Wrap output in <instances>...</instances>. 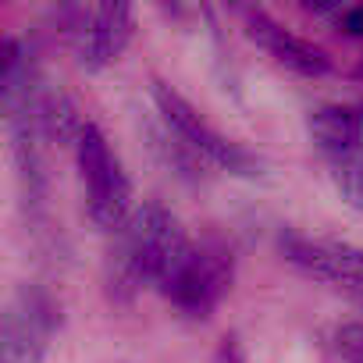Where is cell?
<instances>
[{"mask_svg": "<svg viewBox=\"0 0 363 363\" xmlns=\"http://www.w3.org/2000/svg\"><path fill=\"white\" fill-rule=\"evenodd\" d=\"M189 250L193 239L182 221L160 200H146L114 232V246L107 253V292L128 303L143 285L160 289L189 257Z\"/></svg>", "mask_w": 363, "mask_h": 363, "instance_id": "1", "label": "cell"}, {"mask_svg": "<svg viewBox=\"0 0 363 363\" xmlns=\"http://www.w3.org/2000/svg\"><path fill=\"white\" fill-rule=\"evenodd\" d=\"M150 93H153L157 114H160V121L167 125V132H171L182 146H186L193 157L211 160V164H218L221 171L239 174V178H260V174H264V160H260L253 150H246L242 143H235V139H228V135H221L178 89H171L167 82L153 79V89H150Z\"/></svg>", "mask_w": 363, "mask_h": 363, "instance_id": "2", "label": "cell"}, {"mask_svg": "<svg viewBox=\"0 0 363 363\" xmlns=\"http://www.w3.org/2000/svg\"><path fill=\"white\" fill-rule=\"evenodd\" d=\"M75 160H79L82 189H86L89 221L114 235L132 218V186L121 167V157L114 153V146L100 132V125L86 121V128L75 143Z\"/></svg>", "mask_w": 363, "mask_h": 363, "instance_id": "3", "label": "cell"}, {"mask_svg": "<svg viewBox=\"0 0 363 363\" xmlns=\"http://www.w3.org/2000/svg\"><path fill=\"white\" fill-rule=\"evenodd\" d=\"M232 281H235V250L225 239L207 235L193 242L189 257L178 264V271L157 292L186 317L207 320L218 310V303L228 296Z\"/></svg>", "mask_w": 363, "mask_h": 363, "instance_id": "4", "label": "cell"}, {"mask_svg": "<svg viewBox=\"0 0 363 363\" xmlns=\"http://www.w3.org/2000/svg\"><path fill=\"white\" fill-rule=\"evenodd\" d=\"M61 328V303L43 285H18L0 320V363H43Z\"/></svg>", "mask_w": 363, "mask_h": 363, "instance_id": "5", "label": "cell"}, {"mask_svg": "<svg viewBox=\"0 0 363 363\" xmlns=\"http://www.w3.org/2000/svg\"><path fill=\"white\" fill-rule=\"evenodd\" d=\"M135 33V11L132 4L111 0L100 8H86L75 26V57L86 72H104L114 61H121L125 47L132 43Z\"/></svg>", "mask_w": 363, "mask_h": 363, "instance_id": "6", "label": "cell"}, {"mask_svg": "<svg viewBox=\"0 0 363 363\" xmlns=\"http://www.w3.org/2000/svg\"><path fill=\"white\" fill-rule=\"evenodd\" d=\"M281 257L306 278L363 289V246L338 239H310L299 232H281Z\"/></svg>", "mask_w": 363, "mask_h": 363, "instance_id": "7", "label": "cell"}, {"mask_svg": "<svg viewBox=\"0 0 363 363\" xmlns=\"http://www.w3.org/2000/svg\"><path fill=\"white\" fill-rule=\"evenodd\" d=\"M242 18H246V36L274 65H281V68H289V72H296L303 79H320V75H328L335 68V61H331V54L324 47H317L313 40H303V36L289 33L264 8H246Z\"/></svg>", "mask_w": 363, "mask_h": 363, "instance_id": "8", "label": "cell"}, {"mask_svg": "<svg viewBox=\"0 0 363 363\" xmlns=\"http://www.w3.org/2000/svg\"><path fill=\"white\" fill-rule=\"evenodd\" d=\"M306 132L313 139V146L328 157H338L352 146H363V114L359 107H345V104H324L317 111H310Z\"/></svg>", "mask_w": 363, "mask_h": 363, "instance_id": "9", "label": "cell"}, {"mask_svg": "<svg viewBox=\"0 0 363 363\" xmlns=\"http://www.w3.org/2000/svg\"><path fill=\"white\" fill-rule=\"evenodd\" d=\"M33 121H36V132L40 139L47 143H65V146H75L86 121L79 118V107L72 104V96H65L61 89H43L36 93L33 100Z\"/></svg>", "mask_w": 363, "mask_h": 363, "instance_id": "10", "label": "cell"}, {"mask_svg": "<svg viewBox=\"0 0 363 363\" xmlns=\"http://www.w3.org/2000/svg\"><path fill=\"white\" fill-rule=\"evenodd\" d=\"M328 167H331V182L338 196L363 214V146H352L338 157H328Z\"/></svg>", "mask_w": 363, "mask_h": 363, "instance_id": "11", "label": "cell"}, {"mask_svg": "<svg viewBox=\"0 0 363 363\" xmlns=\"http://www.w3.org/2000/svg\"><path fill=\"white\" fill-rule=\"evenodd\" d=\"M335 349L345 363H363V324L349 320L335 328Z\"/></svg>", "mask_w": 363, "mask_h": 363, "instance_id": "12", "label": "cell"}, {"mask_svg": "<svg viewBox=\"0 0 363 363\" xmlns=\"http://www.w3.org/2000/svg\"><path fill=\"white\" fill-rule=\"evenodd\" d=\"M211 363H246L242 338H239L235 331H228V335L218 342V349H214V359H211Z\"/></svg>", "mask_w": 363, "mask_h": 363, "instance_id": "13", "label": "cell"}, {"mask_svg": "<svg viewBox=\"0 0 363 363\" xmlns=\"http://www.w3.org/2000/svg\"><path fill=\"white\" fill-rule=\"evenodd\" d=\"M338 26H342V33H349V36H363V4H349L345 15L338 18Z\"/></svg>", "mask_w": 363, "mask_h": 363, "instance_id": "14", "label": "cell"}, {"mask_svg": "<svg viewBox=\"0 0 363 363\" xmlns=\"http://www.w3.org/2000/svg\"><path fill=\"white\" fill-rule=\"evenodd\" d=\"M352 79H359V82H363V57H359V65L352 68Z\"/></svg>", "mask_w": 363, "mask_h": 363, "instance_id": "15", "label": "cell"}, {"mask_svg": "<svg viewBox=\"0 0 363 363\" xmlns=\"http://www.w3.org/2000/svg\"><path fill=\"white\" fill-rule=\"evenodd\" d=\"M359 114H363V107H359Z\"/></svg>", "mask_w": 363, "mask_h": 363, "instance_id": "16", "label": "cell"}]
</instances>
